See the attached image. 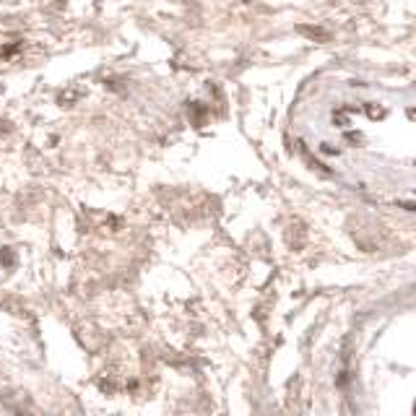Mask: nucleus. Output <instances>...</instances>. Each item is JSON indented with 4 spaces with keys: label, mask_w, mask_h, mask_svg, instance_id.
<instances>
[]
</instances>
